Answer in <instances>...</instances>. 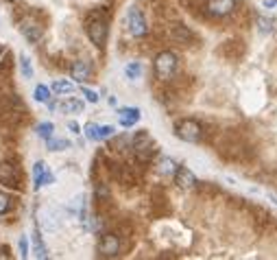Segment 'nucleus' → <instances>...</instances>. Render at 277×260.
Segmentation results:
<instances>
[{
	"mask_svg": "<svg viewBox=\"0 0 277 260\" xmlns=\"http://www.w3.org/2000/svg\"><path fill=\"white\" fill-rule=\"evenodd\" d=\"M245 44L240 40H225L221 46H218V55L223 57L225 61H240L245 57Z\"/></svg>",
	"mask_w": 277,
	"mask_h": 260,
	"instance_id": "1a4fd4ad",
	"label": "nucleus"
},
{
	"mask_svg": "<svg viewBox=\"0 0 277 260\" xmlns=\"http://www.w3.org/2000/svg\"><path fill=\"white\" fill-rule=\"evenodd\" d=\"M114 134H116V129L112 125H98V140H107Z\"/></svg>",
	"mask_w": 277,
	"mask_h": 260,
	"instance_id": "bb28decb",
	"label": "nucleus"
},
{
	"mask_svg": "<svg viewBox=\"0 0 277 260\" xmlns=\"http://www.w3.org/2000/svg\"><path fill=\"white\" fill-rule=\"evenodd\" d=\"M238 0H207L205 3V13L210 18H227L236 11Z\"/></svg>",
	"mask_w": 277,
	"mask_h": 260,
	"instance_id": "0eeeda50",
	"label": "nucleus"
},
{
	"mask_svg": "<svg viewBox=\"0 0 277 260\" xmlns=\"http://www.w3.org/2000/svg\"><path fill=\"white\" fill-rule=\"evenodd\" d=\"M120 236L118 234H114V232H107L100 236V241L96 245V251H98V256H103V258H116L120 254Z\"/></svg>",
	"mask_w": 277,
	"mask_h": 260,
	"instance_id": "423d86ee",
	"label": "nucleus"
},
{
	"mask_svg": "<svg viewBox=\"0 0 277 260\" xmlns=\"http://www.w3.org/2000/svg\"><path fill=\"white\" fill-rule=\"evenodd\" d=\"M177 68H179V59L172 50H162L155 57V61H153V70H155V77L159 81H170L177 75Z\"/></svg>",
	"mask_w": 277,
	"mask_h": 260,
	"instance_id": "f03ea898",
	"label": "nucleus"
},
{
	"mask_svg": "<svg viewBox=\"0 0 277 260\" xmlns=\"http://www.w3.org/2000/svg\"><path fill=\"white\" fill-rule=\"evenodd\" d=\"M85 136L90 140H98V125H96V122H87V125H85Z\"/></svg>",
	"mask_w": 277,
	"mask_h": 260,
	"instance_id": "cd10ccee",
	"label": "nucleus"
},
{
	"mask_svg": "<svg viewBox=\"0 0 277 260\" xmlns=\"http://www.w3.org/2000/svg\"><path fill=\"white\" fill-rule=\"evenodd\" d=\"M53 182H55V175H53V173H50V171L46 169V171H44V175H42V179H40V188H42V186L53 184Z\"/></svg>",
	"mask_w": 277,
	"mask_h": 260,
	"instance_id": "c85d7f7f",
	"label": "nucleus"
},
{
	"mask_svg": "<svg viewBox=\"0 0 277 260\" xmlns=\"http://www.w3.org/2000/svg\"><path fill=\"white\" fill-rule=\"evenodd\" d=\"M46 144H48V149H50V151H63V149H68V147H70V142H68V140H55L53 136H50V138L46 140Z\"/></svg>",
	"mask_w": 277,
	"mask_h": 260,
	"instance_id": "b1692460",
	"label": "nucleus"
},
{
	"mask_svg": "<svg viewBox=\"0 0 277 260\" xmlns=\"http://www.w3.org/2000/svg\"><path fill=\"white\" fill-rule=\"evenodd\" d=\"M118 120L122 127H133L140 120V110L137 107H120L118 110Z\"/></svg>",
	"mask_w": 277,
	"mask_h": 260,
	"instance_id": "4468645a",
	"label": "nucleus"
},
{
	"mask_svg": "<svg viewBox=\"0 0 277 260\" xmlns=\"http://www.w3.org/2000/svg\"><path fill=\"white\" fill-rule=\"evenodd\" d=\"M20 33L24 35V40L26 42H31V44H35V42H40L42 40V35H44V28L35 22V20L31 18H24L20 22Z\"/></svg>",
	"mask_w": 277,
	"mask_h": 260,
	"instance_id": "9b49d317",
	"label": "nucleus"
},
{
	"mask_svg": "<svg viewBox=\"0 0 277 260\" xmlns=\"http://www.w3.org/2000/svg\"><path fill=\"white\" fill-rule=\"evenodd\" d=\"M53 90L57 92V94H70V92H75V83L72 81H55L53 83Z\"/></svg>",
	"mask_w": 277,
	"mask_h": 260,
	"instance_id": "6ab92c4d",
	"label": "nucleus"
},
{
	"mask_svg": "<svg viewBox=\"0 0 277 260\" xmlns=\"http://www.w3.org/2000/svg\"><path fill=\"white\" fill-rule=\"evenodd\" d=\"M35 101H38V103H48V101H50V88H48V85H38V88H35Z\"/></svg>",
	"mask_w": 277,
	"mask_h": 260,
	"instance_id": "aec40b11",
	"label": "nucleus"
},
{
	"mask_svg": "<svg viewBox=\"0 0 277 260\" xmlns=\"http://www.w3.org/2000/svg\"><path fill=\"white\" fill-rule=\"evenodd\" d=\"M61 112H65V114H79V112H83V101H79V99H65L63 103H61Z\"/></svg>",
	"mask_w": 277,
	"mask_h": 260,
	"instance_id": "dca6fc26",
	"label": "nucleus"
},
{
	"mask_svg": "<svg viewBox=\"0 0 277 260\" xmlns=\"http://www.w3.org/2000/svg\"><path fill=\"white\" fill-rule=\"evenodd\" d=\"M275 24H277V20H273V18H264V16L258 18L260 33H273V31H275Z\"/></svg>",
	"mask_w": 277,
	"mask_h": 260,
	"instance_id": "a211bd4d",
	"label": "nucleus"
},
{
	"mask_svg": "<svg viewBox=\"0 0 277 260\" xmlns=\"http://www.w3.org/2000/svg\"><path fill=\"white\" fill-rule=\"evenodd\" d=\"M11 210V197L7 192H0V216Z\"/></svg>",
	"mask_w": 277,
	"mask_h": 260,
	"instance_id": "a878e982",
	"label": "nucleus"
},
{
	"mask_svg": "<svg viewBox=\"0 0 277 260\" xmlns=\"http://www.w3.org/2000/svg\"><path fill=\"white\" fill-rule=\"evenodd\" d=\"M81 92H83V96L90 101V103H98V94L94 90H90V88H81Z\"/></svg>",
	"mask_w": 277,
	"mask_h": 260,
	"instance_id": "c756f323",
	"label": "nucleus"
},
{
	"mask_svg": "<svg viewBox=\"0 0 277 260\" xmlns=\"http://www.w3.org/2000/svg\"><path fill=\"white\" fill-rule=\"evenodd\" d=\"M127 28L133 38H144L149 33V24H147V18L140 7H131L129 13H127Z\"/></svg>",
	"mask_w": 277,
	"mask_h": 260,
	"instance_id": "39448f33",
	"label": "nucleus"
},
{
	"mask_svg": "<svg viewBox=\"0 0 277 260\" xmlns=\"http://www.w3.org/2000/svg\"><path fill=\"white\" fill-rule=\"evenodd\" d=\"M170 40L175 42V44H181V46H190L192 42H194V33H192V28L190 26H186V24H172L170 26Z\"/></svg>",
	"mask_w": 277,
	"mask_h": 260,
	"instance_id": "9d476101",
	"label": "nucleus"
},
{
	"mask_svg": "<svg viewBox=\"0 0 277 260\" xmlns=\"http://www.w3.org/2000/svg\"><path fill=\"white\" fill-rule=\"evenodd\" d=\"M175 134H177V138L184 140V142H201L203 125L194 118H181L177 125H175Z\"/></svg>",
	"mask_w": 277,
	"mask_h": 260,
	"instance_id": "20e7f679",
	"label": "nucleus"
},
{
	"mask_svg": "<svg viewBox=\"0 0 277 260\" xmlns=\"http://www.w3.org/2000/svg\"><path fill=\"white\" fill-rule=\"evenodd\" d=\"M85 33L90 42L96 48H105L107 38H109V20L103 11H94L92 16H87L85 20Z\"/></svg>",
	"mask_w": 277,
	"mask_h": 260,
	"instance_id": "f257e3e1",
	"label": "nucleus"
},
{
	"mask_svg": "<svg viewBox=\"0 0 277 260\" xmlns=\"http://www.w3.org/2000/svg\"><path fill=\"white\" fill-rule=\"evenodd\" d=\"M68 127H70V129H72V132H75V134H79V129H81V127H79L75 120H72V122H68Z\"/></svg>",
	"mask_w": 277,
	"mask_h": 260,
	"instance_id": "2f4dec72",
	"label": "nucleus"
},
{
	"mask_svg": "<svg viewBox=\"0 0 277 260\" xmlns=\"http://www.w3.org/2000/svg\"><path fill=\"white\" fill-rule=\"evenodd\" d=\"M44 171H46V164L44 162H38L33 166V184H35V190H40V179L44 175Z\"/></svg>",
	"mask_w": 277,
	"mask_h": 260,
	"instance_id": "5701e85b",
	"label": "nucleus"
},
{
	"mask_svg": "<svg viewBox=\"0 0 277 260\" xmlns=\"http://www.w3.org/2000/svg\"><path fill=\"white\" fill-rule=\"evenodd\" d=\"M20 254H22V258H26V256H28V247H26V236H22V238H20Z\"/></svg>",
	"mask_w": 277,
	"mask_h": 260,
	"instance_id": "7c9ffc66",
	"label": "nucleus"
},
{
	"mask_svg": "<svg viewBox=\"0 0 277 260\" xmlns=\"http://www.w3.org/2000/svg\"><path fill=\"white\" fill-rule=\"evenodd\" d=\"M177 162L170 160V157H162V160L157 162V173L162 177H172L175 175V171H177Z\"/></svg>",
	"mask_w": 277,
	"mask_h": 260,
	"instance_id": "2eb2a0df",
	"label": "nucleus"
},
{
	"mask_svg": "<svg viewBox=\"0 0 277 260\" xmlns=\"http://www.w3.org/2000/svg\"><path fill=\"white\" fill-rule=\"evenodd\" d=\"M277 0H264V7H275Z\"/></svg>",
	"mask_w": 277,
	"mask_h": 260,
	"instance_id": "473e14b6",
	"label": "nucleus"
},
{
	"mask_svg": "<svg viewBox=\"0 0 277 260\" xmlns=\"http://www.w3.org/2000/svg\"><path fill=\"white\" fill-rule=\"evenodd\" d=\"M20 66H22V75H24L26 79H31V77H33V66H31V61H28V57H26V55H22V57H20Z\"/></svg>",
	"mask_w": 277,
	"mask_h": 260,
	"instance_id": "393cba45",
	"label": "nucleus"
},
{
	"mask_svg": "<svg viewBox=\"0 0 277 260\" xmlns=\"http://www.w3.org/2000/svg\"><path fill=\"white\" fill-rule=\"evenodd\" d=\"M175 184L179 186V188H184V190H190V188H194L196 184V177H194V173L190 171V169H186V166H177V171H175Z\"/></svg>",
	"mask_w": 277,
	"mask_h": 260,
	"instance_id": "f8f14e48",
	"label": "nucleus"
},
{
	"mask_svg": "<svg viewBox=\"0 0 277 260\" xmlns=\"http://www.w3.org/2000/svg\"><path fill=\"white\" fill-rule=\"evenodd\" d=\"M31 241H33V254H35V258H46V256H48V251H46V247H44L40 232H33Z\"/></svg>",
	"mask_w": 277,
	"mask_h": 260,
	"instance_id": "f3484780",
	"label": "nucleus"
},
{
	"mask_svg": "<svg viewBox=\"0 0 277 260\" xmlns=\"http://www.w3.org/2000/svg\"><path fill=\"white\" fill-rule=\"evenodd\" d=\"M90 75H92V66H90V61H85V59H77L70 66V77L75 79L77 83H85L87 79H90Z\"/></svg>",
	"mask_w": 277,
	"mask_h": 260,
	"instance_id": "ddd939ff",
	"label": "nucleus"
},
{
	"mask_svg": "<svg viewBox=\"0 0 277 260\" xmlns=\"http://www.w3.org/2000/svg\"><path fill=\"white\" fill-rule=\"evenodd\" d=\"M125 75H127V79H131V81H133V79H137L142 75V63L140 61H131L129 66L125 68Z\"/></svg>",
	"mask_w": 277,
	"mask_h": 260,
	"instance_id": "4be33fe9",
	"label": "nucleus"
},
{
	"mask_svg": "<svg viewBox=\"0 0 277 260\" xmlns=\"http://www.w3.org/2000/svg\"><path fill=\"white\" fill-rule=\"evenodd\" d=\"M35 132H38V136H40V138L48 140L50 136H53V132H55V125H53V122H40Z\"/></svg>",
	"mask_w": 277,
	"mask_h": 260,
	"instance_id": "412c9836",
	"label": "nucleus"
},
{
	"mask_svg": "<svg viewBox=\"0 0 277 260\" xmlns=\"http://www.w3.org/2000/svg\"><path fill=\"white\" fill-rule=\"evenodd\" d=\"M131 149H133L135 157L140 162H149L153 155L157 153V147H155V140L151 138L149 132H137L131 140Z\"/></svg>",
	"mask_w": 277,
	"mask_h": 260,
	"instance_id": "7ed1b4c3",
	"label": "nucleus"
},
{
	"mask_svg": "<svg viewBox=\"0 0 277 260\" xmlns=\"http://www.w3.org/2000/svg\"><path fill=\"white\" fill-rule=\"evenodd\" d=\"M0 184L5 188H20L22 186V175H20V169L11 162H0Z\"/></svg>",
	"mask_w": 277,
	"mask_h": 260,
	"instance_id": "6e6552de",
	"label": "nucleus"
}]
</instances>
